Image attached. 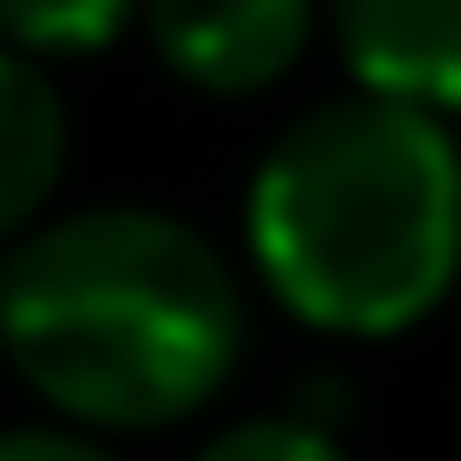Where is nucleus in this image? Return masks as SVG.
Listing matches in <instances>:
<instances>
[{
    "instance_id": "obj_5",
    "label": "nucleus",
    "mask_w": 461,
    "mask_h": 461,
    "mask_svg": "<svg viewBox=\"0 0 461 461\" xmlns=\"http://www.w3.org/2000/svg\"><path fill=\"white\" fill-rule=\"evenodd\" d=\"M65 154H73V122H65L57 73L0 41V243L8 235L24 243L41 227V211L57 203Z\"/></svg>"
},
{
    "instance_id": "obj_7",
    "label": "nucleus",
    "mask_w": 461,
    "mask_h": 461,
    "mask_svg": "<svg viewBox=\"0 0 461 461\" xmlns=\"http://www.w3.org/2000/svg\"><path fill=\"white\" fill-rule=\"evenodd\" d=\"M194 461H348L332 429L300 421V413H259V421H235L227 438H211Z\"/></svg>"
},
{
    "instance_id": "obj_4",
    "label": "nucleus",
    "mask_w": 461,
    "mask_h": 461,
    "mask_svg": "<svg viewBox=\"0 0 461 461\" xmlns=\"http://www.w3.org/2000/svg\"><path fill=\"white\" fill-rule=\"evenodd\" d=\"M332 41L357 73V89L421 105V113H461V0H324Z\"/></svg>"
},
{
    "instance_id": "obj_8",
    "label": "nucleus",
    "mask_w": 461,
    "mask_h": 461,
    "mask_svg": "<svg viewBox=\"0 0 461 461\" xmlns=\"http://www.w3.org/2000/svg\"><path fill=\"white\" fill-rule=\"evenodd\" d=\"M0 461H113L81 429H0Z\"/></svg>"
},
{
    "instance_id": "obj_3",
    "label": "nucleus",
    "mask_w": 461,
    "mask_h": 461,
    "mask_svg": "<svg viewBox=\"0 0 461 461\" xmlns=\"http://www.w3.org/2000/svg\"><path fill=\"white\" fill-rule=\"evenodd\" d=\"M146 32L186 89L251 97L300 65L316 32V0H146Z\"/></svg>"
},
{
    "instance_id": "obj_6",
    "label": "nucleus",
    "mask_w": 461,
    "mask_h": 461,
    "mask_svg": "<svg viewBox=\"0 0 461 461\" xmlns=\"http://www.w3.org/2000/svg\"><path fill=\"white\" fill-rule=\"evenodd\" d=\"M130 16H146V0H0V41L49 65L105 49Z\"/></svg>"
},
{
    "instance_id": "obj_1",
    "label": "nucleus",
    "mask_w": 461,
    "mask_h": 461,
    "mask_svg": "<svg viewBox=\"0 0 461 461\" xmlns=\"http://www.w3.org/2000/svg\"><path fill=\"white\" fill-rule=\"evenodd\" d=\"M0 357L81 429H170L235 381L243 284L170 211H73L0 259Z\"/></svg>"
},
{
    "instance_id": "obj_2",
    "label": "nucleus",
    "mask_w": 461,
    "mask_h": 461,
    "mask_svg": "<svg viewBox=\"0 0 461 461\" xmlns=\"http://www.w3.org/2000/svg\"><path fill=\"white\" fill-rule=\"evenodd\" d=\"M243 235L284 316L332 340H397L461 276L454 130L373 89L332 97L259 154Z\"/></svg>"
}]
</instances>
